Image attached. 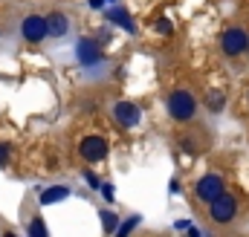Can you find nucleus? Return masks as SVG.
I'll use <instances>...</instances> for the list:
<instances>
[{
	"mask_svg": "<svg viewBox=\"0 0 249 237\" xmlns=\"http://www.w3.org/2000/svg\"><path fill=\"white\" fill-rule=\"evenodd\" d=\"M113 194H116V188H113V185H102V197H105L107 203L113 200Z\"/></svg>",
	"mask_w": 249,
	"mask_h": 237,
	"instance_id": "obj_15",
	"label": "nucleus"
},
{
	"mask_svg": "<svg viewBox=\"0 0 249 237\" xmlns=\"http://www.w3.org/2000/svg\"><path fill=\"white\" fill-rule=\"evenodd\" d=\"M136 223H139V217H130V220H127V223H124L122 229H119V235H127V232H130V229H133V226H136Z\"/></svg>",
	"mask_w": 249,
	"mask_h": 237,
	"instance_id": "obj_16",
	"label": "nucleus"
},
{
	"mask_svg": "<svg viewBox=\"0 0 249 237\" xmlns=\"http://www.w3.org/2000/svg\"><path fill=\"white\" fill-rule=\"evenodd\" d=\"M78 156H81L84 162H99V159L107 156V142H105L102 136H84V139L78 142Z\"/></svg>",
	"mask_w": 249,
	"mask_h": 237,
	"instance_id": "obj_3",
	"label": "nucleus"
},
{
	"mask_svg": "<svg viewBox=\"0 0 249 237\" xmlns=\"http://www.w3.org/2000/svg\"><path fill=\"white\" fill-rule=\"evenodd\" d=\"M84 179H87V182H90V185H93V188H102V185H99V177H93V174H90V171H87V174H84Z\"/></svg>",
	"mask_w": 249,
	"mask_h": 237,
	"instance_id": "obj_19",
	"label": "nucleus"
},
{
	"mask_svg": "<svg viewBox=\"0 0 249 237\" xmlns=\"http://www.w3.org/2000/svg\"><path fill=\"white\" fill-rule=\"evenodd\" d=\"M209 214H212L214 223H232L235 214H238V200L223 191L220 197H214V200L209 203Z\"/></svg>",
	"mask_w": 249,
	"mask_h": 237,
	"instance_id": "obj_2",
	"label": "nucleus"
},
{
	"mask_svg": "<svg viewBox=\"0 0 249 237\" xmlns=\"http://www.w3.org/2000/svg\"><path fill=\"white\" fill-rule=\"evenodd\" d=\"M20 32H23V38H26L29 44L44 41V38L50 35V29H47V17H41V15H29V17L20 23Z\"/></svg>",
	"mask_w": 249,
	"mask_h": 237,
	"instance_id": "obj_5",
	"label": "nucleus"
},
{
	"mask_svg": "<svg viewBox=\"0 0 249 237\" xmlns=\"http://www.w3.org/2000/svg\"><path fill=\"white\" fill-rule=\"evenodd\" d=\"M220 47H223L226 55H241V52H247V47H249V35L241 29V26H232V29L223 32Z\"/></svg>",
	"mask_w": 249,
	"mask_h": 237,
	"instance_id": "obj_4",
	"label": "nucleus"
},
{
	"mask_svg": "<svg viewBox=\"0 0 249 237\" xmlns=\"http://www.w3.org/2000/svg\"><path fill=\"white\" fill-rule=\"evenodd\" d=\"M102 226H105V232L110 235V232H116V226H119V217H116L113 211H102Z\"/></svg>",
	"mask_w": 249,
	"mask_h": 237,
	"instance_id": "obj_12",
	"label": "nucleus"
},
{
	"mask_svg": "<svg viewBox=\"0 0 249 237\" xmlns=\"http://www.w3.org/2000/svg\"><path fill=\"white\" fill-rule=\"evenodd\" d=\"M157 29H160L162 35H168V32H171V23H168V20H157Z\"/></svg>",
	"mask_w": 249,
	"mask_h": 237,
	"instance_id": "obj_18",
	"label": "nucleus"
},
{
	"mask_svg": "<svg viewBox=\"0 0 249 237\" xmlns=\"http://www.w3.org/2000/svg\"><path fill=\"white\" fill-rule=\"evenodd\" d=\"M209 107H212V110H220V107H223V93H212V96H209Z\"/></svg>",
	"mask_w": 249,
	"mask_h": 237,
	"instance_id": "obj_14",
	"label": "nucleus"
},
{
	"mask_svg": "<svg viewBox=\"0 0 249 237\" xmlns=\"http://www.w3.org/2000/svg\"><path fill=\"white\" fill-rule=\"evenodd\" d=\"M9 162V145H0V168Z\"/></svg>",
	"mask_w": 249,
	"mask_h": 237,
	"instance_id": "obj_17",
	"label": "nucleus"
},
{
	"mask_svg": "<svg viewBox=\"0 0 249 237\" xmlns=\"http://www.w3.org/2000/svg\"><path fill=\"white\" fill-rule=\"evenodd\" d=\"M78 61H81V64H99V61H102L99 44H93V41H81V44H78Z\"/></svg>",
	"mask_w": 249,
	"mask_h": 237,
	"instance_id": "obj_8",
	"label": "nucleus"
},
{
	"mask_svg": "<svg viewBox=\"0 0 249 237\" xmlns=\"http://www.w3.org/2000/svg\"><path fill=\"white\" fill-rule=\"evenodd\" d=\"M110 20H113V23H119V26H122L124 32H136V29H133V23H130V17H127V12H124V9H113V12H110Z\"/></svg>",
	"mask_w": 249,
	"mask_h": 237,
	"instance_id": "obj_11",
	"label": "nucleus"
},
{
	"mask_svg": "<svg viewBox=\"0 0 249 237\" xmlns=\"http://www.w3.org/2000/svg\"><path fill=\"white\" fill-rule=\"evenodd\" d=\"M113 116H116V121H119L122 127H136L139 118H142V110H139L133 102H116Z\"/></svg>",
	"mask_w": 249,
	"mask_h": 237,
	"instance_id": "obj_7",
	"label": "nucleus"
},
{
	"mask_svg": "<svg viewBox=\"0 0 249 237\" xmlns=\"http://www.w3.org/2000/svg\"><path fill=\"white\" fill-rule=\"evenodd\" d=\"M47 29H50V35H55V38H61L64 32L70 29V20L64 17L61 12H53V15L47 17Z\"/></svg>",
	"mask_w": 249,
	"mask_h": 237,
	"instance_id": "obj_10",
	"label": "nucleus"
},
{
	"mask_svg": "<svg viewBox=\"0 0 249 237\" xmlns=\"http://www.w3.org/2000/svg\"><path fill=\"white\" fill-rule=\"evenodd\" d=\"M168 113H171V118H177V121L194 118V113H197L194 96H191L188 90H174V93L168 96Z\"/></svg>",
	"mask_w": 249,
	"mask_h": 237,
	"instance_id": "obj_1",
	"label": "nucleus"
},
{
	"mask_svg": "<svg viewBox=\"0 0 249 237\" xmlns=\"http://www.w3.org/2000/svg\"><path fill=\"white\" fill-rule=\"evenodd\" d=\"M70 197V188L67 185H53V188H47V191H41V205H53V203H61Z\"/></svg>",
	"mask_w": 249,
	"mask_h": 237,
	"instance_id": "obj_9",
	"label": "nucleus"
},
{
	"mask_svg": "<svg viewBox=\"0 0 249 237\" xmlns=\"http://www.w3.org/2000/svg\"><path fill=\"white\" fill-rule=\"evenodd\" d=\"M194 191H197V200L212 203V200H214V197H220L226 188H223V179L217 177V174H206V177L197 182V188H194Z\"/></svg>",
	"mask_w": 249,
	"mask_h": 237,
	"instance_id": "obj_6",
	"label": "nucleus"
},
{
	"mask_svg": "<svg viewBox=\"0 0 249 237\" xmlns=\"http://www.w3.org/2000/svg\"><path fill=\"white\" fill-rule=\"evenodd\" d=\"M29 235L32 237H47V226H44V220H32V223H29Z\"/></svg>",
	"mask_w": 249,
	"mask_h": 237,
	"instance_id": "obj_13",
	"label": "nucleus"
}]
</instances>
